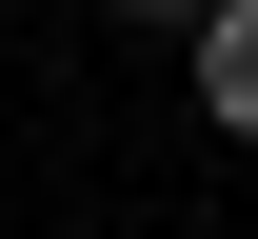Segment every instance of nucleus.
<instances>
[{
	"label": "nucleus",
	"mask_w": 258,
	"mask_h": 239,
	"mask_svg": "<svg viewBox=\"0 0 258 239\" xmlns=\"http://www.w3.org/2000/svg\"><path fill=\"white\" fill-rule=\"evenodd\" d=\"M119 20H139V40H159V20H199V0H119Z\"/></svg>",
	"instance_id": "nucleus-2"
},
{
	"label": "nucleus",
	"mask_w": 258,
	"mask_h": 239,
	"mask_svg": "<svg viewBox=\"0 0 258 239\" xmlns=\"http://www.w3.org/2000/svg\"><path fill=\"white\" fill-rule=\"evenodd\" d=\"M199 120H219V139H258V0H199Z\"/></svg>",
	"instance_id": "nucleus-1"
}]
</instances>
